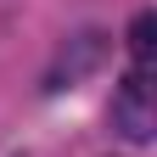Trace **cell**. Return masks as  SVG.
Wrapping results in <instances>:
<instances>
[{
  "label": "cell",
  "instance_id": "7a4b0ae2",
  "mask_svg": "<svg viewBox=\"0 0 157 157\" xmlns=\"http://www.w3.org/2000/svg\"><path fill=\"white\" fill-rule=\"evenodd\" d=\"M151 124H157V107H151V84H146V67H135L124 84L112 90V129L124 140H151Z\"/></svg>",
  "mask_w": 157,
  "mask_h": 157
},
{
  "label": "cell",
  "instance_id": "3957f363",
  "mask_svg": "<svg viewBox=\"0 0 157 157\" xmlns=\"http://www.w3.org/2000/svg\"><path fill=\"white\" fill-rule=\"evenodd\" d=\"M129 56H135V67H151V56H157V17L140 11L129 23Z\"/></svg>",
  "mask_w": 157,
  "mask_h": 157
},
{
  "label": "cell",
  "instance_id": "6da1fadb",
  "mask_svg": "<svg viewBox=\"0 0 157 157\" xmlns=\"http://www.w3.org/2000/svg\"><path fill=\"white\" fill-rule=\"evenodd\" d=\"M107 56H112V39L101 28H78L67 34V45L51 56V67H45V90H73V84H84L90 73H101L107 67Z\"/></svg>",
  "mask_w": 157,
  "mask_h": 157
}]
</instances>
